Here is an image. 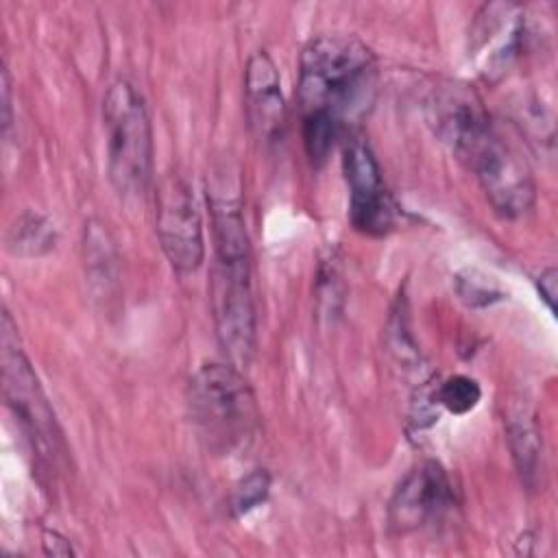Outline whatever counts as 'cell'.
Instances as JSON below:
<instances>
[{
	"mask_svg": "<svg viewBox=\"0 0 558 558\" xmlns=\"http://www.w3.org/2000/svg\"><path fill=\"white\" fill-rule=\"evenodd\" d=\"M2 381L7 405L26 432L33 449L54 464L61 456V432L7 312L2 314Z\"/></svg>",
	"mask_w": 558,
	"mask_h": 558,
	"instance_id": "6",
	"label": "cell"
},
{
	"mask_svg": "<svg viewBox=\"0 0 558 558\" xmlns=\"http://www.w3.org/2000/svg\"><path fill=\"white\" fill-rule=\"evenodd\" d=\"M506 438L521 484L530 490L538 488L543 477V440L525 408H514L506 418Z\"/></svg>",
	"mask_w": 558,
	"mask_h": 558,
	"instance_id": "14",
	"label": "cell"
},
{
	"mask_svg": "<svg viewBox=\"0 0 558 558\" xmlns=\"http://www.w3.org/2000/svg\"><path fill=\"white\" fill-rule=\"evenodd\" d=\"M525 37V17L519 4L488 2L473 20L469 54L486 78H499L519 57Z\"/></svg>",
	"mask_w": 558,
	"mask_h": 558,
	"instance_id": "11",
	"label": "cell"
},
{
	"mask_svg": "<svg viewBox=\"0 0 558 558\" xmlns=\"http://www.w3.org/2000/svg\"><path fill=\"white\" fill-rule=\"evenodd\" d=\"M451 506L453 490L447 473L436 462H423L395 488L388 501V525L397 534L416 532L440 521Z\"/></svg>",
	"mask_w": 558,
	"mask_h": 558,
	"instance_id": "10",
	"label": "cell"
},
{
	"mask_svg": "<svg viewBox=\"0 0 558 558\" xmlns=\"http://www.w3.org/2000/svg\"><path fill=\"white\" fill-rule=\"evenodd\" d=\"M427 120L456 159L495 124L477 92L460 81H442L434 87L427 100Z\"/></svg>",
	"mask_w": 558,
	"mask_h": 558,
	"instance_id": "9",
	"label": "cell"
},
{
	"mask_svg": "<svg viewBox=\"0 0 558 558\" xmlns=\"http://www.w3.org/2000/svg\"><path fill=\"white\" fill-rule=\"evenodd\" d=\"M482 399L480 384L469 375H451L434 390V401L438 408L462 416L469 414Z\"/></svg>",
	"mask_w": 558,
	"mask_h": 558,
	"instance_id": "16",
	"label": "cell"
},
{
	"mask_svg": "<svg viewBox=\"0 0 558 558\" xmlns=\"http://www.w3.org/2000/svg\"><path fill=\"white\" fill-rule=\"evenodd\" d=\"M270 473L266 469H253L246 473L235 486L229 497V510L233 517H244L262 506L270 495Z\"/></svg>",
	"mask_w": 558,
	"mask_h": 558,
	"instance_id": "17",
	"label": "cell"
},
{
	"mask_svg": "<svg viewBox=\"0 0 558 558\" xmlns=\"http://www.w3.org/2000/svg\"><path fill=\"white\" fill-rule=\"evenodd\" d=\"M244 98L255 137L264 144H277L286 129V102L277 65L266 50L253 52L246 61Z\"/></svg>",
	"mask_w": 558,
	"mask_h": 558,
	"instance_id": "12",
	"label": "cell"
},
{
	"mask_svg": "<svg viewBox=\"0 0 558 558\" xmlns=\"http://www.w3.org/2000/svg\"><path fill=\"white\" fill-rule=\"evenodd\" d=\"M41 545H44V554L46 556H74V549L70 545V541L65 536H61L54 530H46L41 536Z\"/></svg>",
	"mask_w": 558,
	"mask_h": 558,
	"instance_id": "19",
	"label": "cell"
},
{
	"mask_svg": "<svg viewBox=\"0 0 558 558\" xmlns=\"http://www.w3.org/2000/svg\"><path fill=\"white\" fill-rule=\"evenodd\" d=\"M477 179L493 211L514 220L525 216L536 201L532 168L521 148L493 124L458 159Z\"/></svg>",
	"mask_w": 558,
	"mask_h": 558,
	"instance_id": "5",
	"label": "cell"
},
{
	"mask_svg": "<svg viewBox=\"0 0 558 558\" xmlns=\"http://www.w3.org/2000/svg\"><path fill=\"white\" fill-rule=\"evenodd\" d=\"M157 238L172 270L192 275L205 259L203 222L187 181L179 172H168L157 187Z\"/></svg>",
	"mask_w": 558,
	"mask_h": 558,
	"instance_id": "7",
	"label": "cell"
},
{
	"mask_svg": "<svg viewBox=\"0 0 558 558\" xmlns=\"http://www.w3.org/2000/svg\"><path fill=\"white\" fill-rule=\"evenodd\" d=\"M377 94V61L351 35H318L299 57L296 100L301 124L318 122L342 133L360 122Z\"/></svg>",
	"mask_w": 558,
	"mask_h": 558,
	"instance_id": "1",
	"label": "cell"
},
{
	"mask_svg": "<svg viewBox=\"0 0 558 558\" xmlns=\"http://www.w3.org/2000/svg\"><path fill=\"white\" fill-rule=\"evenodd\" d=\"M83 262L85 277L96 299L109 303L120 294V268L113 240L105 225L87 220L83 229Z\"/></svg>",
	"mask_w": 558,
	"mask_h": 558,
	"instance_id": "13",
	"label": "cell"
},
{
	"mask_svg": "<svg viewBox=\"0 0 558 558\" xmlns=\"http://www.w3.org/2000/svg\"><path fill=\"white\" fill-rule=\"evenodd\" d=\"M192 425L214 456H231L246 447L257 429L255 395L233 364H203L187 384Z\"/></svg>",
	"mask_w": 558,
	"mask_h": 558,
	"instance_id": "2",
	"label": "cell"
},
{
	"mask_svg": "<svg viewBox=\"0 0 558 558\" xmlns=\"http://www.w3.org/2000/svg\"><path fill=\"white\" fill-rule=\"evenodd\" d=\"M456 288L460 299L471 307H486L493 301L501 299V292L486 277H480L471 270L466 275H458Z\"/></svg>",
	"mask_w": 558,
	"mask_h": 558,
	"instance_id": "18",
	"label": "cell"
},
{
	"mask_svg": "<svg viewBox=\"0 0 558 558\" xmlns=\"http://www.w3.org/2000/svg\"><path fill=\"white\" fill-rule=\"evenodd\" d=\"M11 122H13V116H11V78H9L7 68H2V129H4V133L9 131Z\"/></svg>",
	"mask_w": 558,
	"mask_h": 558,
	"instance_id": "21",
	"label": "cell"
},
{
	"mask_svg": "<svg viewBox=\"0 0 558 558\" xmlns=\"http://www.w3.org/2000/svg\"><path fill=\"white\" fill-rule=\"evenodd\" d=\"M54 225L37 211H24L9 229L7 246L20 257H39L54 248Z\"/></svg>",
	"mask_w": 558,
	"mask_h": 558,
	"instance_id": "15",
	"label": "cell"
},
{
	"mask_svg": "<svg viewBox=\"0 0 558 558\" xmlns=\"http://www.w3.org/2000/svg\"><path fill=\"white\" fill-rule=\"evenodd\" d=\"M211 303L216 338L229 364L246 368L253 360L257 340L248 242L214 246Z\"/></svg>",
	"mask_w": 558,
	"mask_h": 558,
	"instance_id": "4",
	"label": "cell"
},
{
	"mask_svg": "<svg viewBox=\"0 0 558 558\" xmlns=\"http://www.w3.org/2000/svg\"><path fill=\"white\" fill-rule=\"evenodd\" d=\"M107 172L120 196H140L153 179V126L140 92L124 78L102 98Z\"/></svg>",
	"mask_w": 558,
	"mask_h": 558,
	"instance_id": "3",
	"label": "cell"
},
{
	"mask_svg": "<svg viewBox=\"0 0 558 558\" xmlns=\"http://www.w3.org/2000/svg\"><path fill=\"white\" fill-rule=\"evenodd\" d=\"M342 172L349 187V220L368 238H384L395 227V203L379 163L360 133H349L342 148Z\"/></svg>",
	"mask_w": 558,
	"mask_h": 558,
	"instance_id": "8",
	"label": "cell"
},
{
	"mask_svg": "<svg viewBox=\"0 0 558 558\" xmlns=\"http://www.w3.org/2000/svg\"><path fill=\"white\" fill-rule=\"evenodd\" d=\"M556 283H558V272L556 268H547L538 277V294L545 301L547 310L554 312V301H556Z\"/></svg>",
	"mask_w": 558,
	"mask_h": 558,
	"instance_id": "20",
	"label": "cell"
}]
</instances>
